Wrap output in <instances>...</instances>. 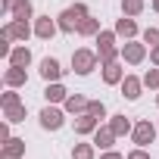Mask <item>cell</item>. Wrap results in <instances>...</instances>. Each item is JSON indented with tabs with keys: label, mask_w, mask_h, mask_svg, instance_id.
I'll list each match as a JSON object with an SVG mask.
<instances>
[{
	"label": "cell",
	"mask_w": 159,
	"mask_h": 159,
	"mask_svg": "<svg viewBox=\"0 0 159 159\" xmlns=\"http://www.w3.org/2000/svg\"><path fill=\"white\" fill-rule=\"evenodd\" d=\"M88 19V7L84 3H75V7H69V10H62L59 13V31H66V34H72V31H78L81 28V22Z\"/></svg>",
	"instance_id": "1"
},
{
	"label": "cell",
	"mask_w": 159,
	"mask_h": 159,
	"mask_svg": "<svg viewBox=\"0 0 159 159\" xmlns=\"http://www.w3.org/2000/svg\"><path fill=\"white\" fill-rule=\"evenodd\" d=\"M116 31H100L97 34V53H100V62L106 66V62H116L119 56H122V50H116Z\"/></svg>",
	"instance_id": "2"
},
{
	"label": "cell",
	"mask_w": 159,
	"mask_h": 159,
	"mask_svg": "<svg viewBox=\"0 0 159 159\" xmlns=\"http://www.w3.org/2000/svg\"><path fill=\"white\" fill-rule=\"evenodd\" d=\"M97 62H100V53H94V50H75L72 53V72L75 75H91L94 69H97Z\"/></svg>",
	"instance_id": "3"
},
{
	"label": "cell",
	"mask_w": 159,
	"mask_h": 159,
	"mask_svg": "<svg viewBox=\"0 0 159 159\" xmlns=\"http://www.w3.org/2000/svg\"><path fill=\"white\" fill-rule=\"evenodd\" d=\"M156 131H159V125H153L150 119H140V122L134 125V131H131V140H134L137 147H147V143L156 140Z\"/></svg>",
	"instance_id": "4"
},
{
	"label": "cell",
	"mask_w": 159,
	"mask_h": 159,
	"mask_svg": "<svg viewBox=\"0 0 159 159\" xmlns=\"http://www.w3.org/2000/svg\"><path fill=\"white\" fill-rule=\"evenodd\" d=\"M62 109H56V106H44L41 109V128H47V131H59L62 128Z\"/></svg>",
	"instance_id": "5"
},
{
	"label": "cell",
	"mask_w": 159,
	"mask_h": 159,
	"mask_svg": "<svg viewBox=\"0 0 159 159\" xmlns=\"http://www.w3.org/2000/svg\"><path fill=\"white\" fill-rule=\"evenodd\" d=\"M25 156V140L22 137H10L0 147V159H22Z\"/></svg>",
	"instance_id": "6"
},
{
	"label": "cell",
	"mask_w": 159,
	"mask_h": 159,
	"mask_svg": "<svg viewBox=\"0 0 159 159\" xmlns=\"http://www.w3.org/2000/svg\"><path fill=\"white\" fill-rule=\"evenodd\" d=\"M143 56H147V47H143V44H137V41H128V44L122 47V59H125V62H131V66L143 62Z\"/></svg>",
	"instance_id": "7"
},
{
	"label": "cell",
	"mask_w": 159,
	"mask_h": 159,
	"mask_svg": "<svg viewBox=\"0 0 159 159\" xmlns=\"http://www.w3.org/2000/svg\"><path fill=\"white\" fill-rule=\"evenodd\" d=\"M140 88H143V78H137V75H125L122 78V97L125 100H137Z\"/></svg>",
	"instance_id": "8"
},
{
	"label": "cell",
	"mask_w": 159,
	"mask_h": 159,
	"mask_svg": "<svg viewBox=\"0 0 159 159\" xmlns=\"http://www.w3.org/2000/svg\"><path fill=\"white\" fill-rule=\"evenodd\" d=\"M100 128V119L91 116V112H81V116H75V134H94Z\"/></svg>",
	"instance_id": "9"
},
{
	"label": "cell",
	"mask_w": 159,
	"mask_h": 159,
	"mask_svg": "<svg viewBox=\"0 0 159 159\" xmlns=\"http://www.w3.org/2000/svg\"><path fill=\"white\" fill-rule=\"evenodd\" d=\"M56 31H59V22H53L50 16H41V19L34 22V34H38L41 41H50Z\"/></svg>",
	"instance_id": "10"
},
{
	"label": "cell",
	"mask_w": 159,
	"mask_h": 159,
	"mask_svg": "<svg viewBox=\"0 0 159 159\" xmlns=\"http://www.w3.org/2000/svg\"><path fill=\"white\" fill-rule=\"evenodd\" d=\"M41 78H44V81H59V78H62V66H59L53 56H47V59L41 62Z\"/></svg>",
	"instance_id": "11"
},
{
	"label": "cell",
	"mask_w": 159,
	"mask_h": 159,
	"mask_svg": "<svg viewBox=\"0 0 159 159\" xmlns=\"http://www.w3.org/2000/svg\"><path fill=\"white\" fill-rule=\"evenodd\" d=\"M3 81H7V88H22V84L28 81V72L19 69V66H10V69L3 72Z\"/></svg>",
	"instance_id": "12"
},
{
	"label": "cell",
	"mask_w": 159,
	"mask_h": 159,
	"mask_svg": "<svg viewBox=\"0 0 159 159\" xmlns=\"http://www.w3.org/2000/svg\"><path fill=\"white\" fill-rule=\"evenodd\" d=\"M13 41H28V34H31V28H28V22H22V19H13L7 28H3Z\"/></svg>",
	"instance_id": "13"
},
{
	"label": "cell",
	"mask_w": 159,
	"mask_h": 159,
	"mask_svg": "<svg viewBox=\"0 0 159 159\" xmlns=\"http://www.w3.org/2000/svg\"><path fill=\"white\" fill-rule=\"evenodd\" d=\"M44 97H47V103H66L69 91H66L59 81H47V88H44Z\"/></svg>",
	"instance_id": "14"
},
{
	"label": "cell",
	"mask_w": 159,
	"mask_h": 159,
	"mask_svg": "<svg viewBox=\"0 0 159 159\" xmlns=\"http://www.w3.org/2000/svg\"><path fill=\"white\" fill-rule=\"evenodd\" d=\"M109 128L116 131V137H125V134H131V131H134V125H131V119H128L125 112L112 116V119H109Z\"/></svg>",
	"instance_id": "15"
},
{
	"label": "cell",
	"mask_w": 159,
	"mask_h": 159,
	"mask_svg": "<svg viewBox=\"0 0 159 159\" xmlns=\"http://www.w3.org/2000/svg\"><path fill=\"white\" fill-rule=\"evenodd\" d=\"M88 97H81V94H69L66 97V112H72V116H81V112H88Z\"/></svg>",
	"instance_id": "16"
},
{
	"label": "cell",
	"mask_w": 159,
	"mask_h": 159,
	"mask_svg": "<svg viewBox=\"0 0 159 159\" xmlns=\"http://www.w3.org/2000/svg\"><path fill=\"white\" fill-rule=\"evenodd\" d=\"M122 78H125V69L119 66V59L103 66V81H106V84H122Z\"/></svg>",
	"instance_id": "17"
},
{
	"label": "cell",
	"mask_w": 159,
	"mask_h": 159,
	"mask_svg": "<svg viewBox=\"0 0 159 159\" xmlns=\"http://www.w3.org/2000/svg\"><path fill=\"white\" fill-rule=\"evenodd\" d=\"M116 34H119V38H128V41H131V38L137 34V22H134L131 16H122V19L116 22Z\"/></svg>",
	"instance_id": "18"
},
{
	"label": "cell",
	"mask_w": 159,
	"mask_h": 159,
	"mask_svg": "<svg viewBox=\"0 0 159 159\" xmlns=\"http://www.w3.org/2000/svg\"><path fill=\"white\" fill-rule=\"evenodd\" d=\"M112 140H116V131H112L109 125L94 131V147H100V150H109V147H112Z\"/></svg>",
	"instance_id": "19"
},
{
	"label": "cell",
	"mask_w": 159,
	"mask_h": 159,
	"mask_svg": "<svg viewBox=\"0 0 159 159\" xmlns=\"http://www.w3.org/2000/svg\"><path fill=\"white\" fill-rule=\"evenodd\" d=\"M28 62H31V50H28V47H13V53H10V66L28 69Z\"/></svg>",
	"instance_id": "20"
},
{
	"label": "cell",
	"mask_w": 159,
	"mask_h": 159,
	"mask_svg": "<svg viewBox=\"0 0 159 159\" xmlns=\"http://www.w3.org/2000/svg\"><path fill=\"white\" fill-rule=\"evenodd\" d=\"M100 31H103V28H100V19H91V16L81 22V28H78V34H84V38H88V34H100Z\"/></svg>",
	"instance_id": "21"
},
{
	"label": "cell",
	"mask_w": 159,
	"mask_h": 159,
	"mask_svg": "<svg viewBox=\"0 0 159 159\" xmlns=\"http://www.w3.org/2000/svg\"><path fill=\"white\" fill-rule=\"evenodd\" d=\"M25 103H16V106H7V122H25Z\"/></svg>",
	"instance_id": "22"
},
{
	"label": "cell",
	"mask_w": 159,
	"mask_h": 159,
	"mask_svg": "<svg viewBox=\"0 0 159 159\" xmlns=\"http://www.w3.org/2000/svg\"><path fill=\"white\" fill-rule=\"evenodd\" d=\"M122 13L125 16H140L143 13V0H122Z\"/></svg>",
	"instance_id": "23"
},
{
	"label": "cell",
	"mask_w": 159,
	"mask_h": 159,
	"mask_svg": "<svg viewBox=\"0 0 159 159\" xmlns=\"http://www.w3.org/2000/svg\"><path fill=\"white\" fill-rule=\"evenodd\" d=\"M72 159H94V143H75Z\"/></svg>",
	"instance_id": "24"
},
{
	"label": "cell",
	"mask_w": 159,
	"mask_h": 159,
	"mask_svg": "<svg viewBox=\"0 0 159 159\" xmlns=\"http://www.w3.org/2000/svg\"><path fill=\"white\" fill-rule=\"evenodd\" d=\"M31 13H34L31 0H25V3H22L19 10H13V19H22V22H28V19H31Z\"/></svg>",
	"instance_id": "25"
},
{
	"label": "cell",
	"mask_w": 159,
	"mask_h": 159,
	"mask_svg": "<svg viewBox=\"0 0 159 159\" xmlns=\"http://www.w3.org/2000/svg\"><path fill=\"white\" fill-rule=\"evenodd\" d=\"M88 112L97 116V119H106V106H103V100H91V103H88Z\"/></svg>",
	"instance_id": "26"
},
{
	"label": "cell",
	"mask_w": 159,
	"mask_h": 159,
	"mask_svg": "<svg viewBox=\"0 0 159 159\" xmlns=\"http://www.w3.org/2000/svg\"><path fill=\"white\" fill-rule=\"evenodd\" d=\"M143 84H147V88H159V66L150 69V72L143 75Z\"/></svg>",
	"instance_id": "27"
},
{
	"label": "cell",
	"mask_w": 159,
	"mask_h": 159,
	"mask_svg": "<svg viewBox=\"0 0 159 159\" xmlns=\"http://www.w3.org/2000/svg\"><path fill=\"white\" fill-rule=\"evenodd\" d=\"M0 103H3V109H7V106H16V103H22V100H19V94H16V91H7L3 97H0Z\"/></svg>",
	"instance_id": "28"
},
{
	"label": "cell",
	"mask_w": 159,
	"mask_h": 159,
	"mask_svg": "<svg viewBox=\"0 0 159 159\" xmlns=\"http://www.w3.org/2000/svg\"><path fill=\"white\" fill-rule=\"evenodd\" d=\"M143 41L153 44V47H159V28H147V31H143Z\"/></svg>",
	"instance_id": "29"
},
{
	"label": "cell",
	"mask_w": 159,
	"mask_h": 159,
	"mask_svg": "<svg viewBox=\"0 0 159 159\" xmlns=\"http://www.w3.org/2000/svg\"><path fill=\"white\" fill-rule=\"evenodd\" d=\"M22 3H25V0H3V10H7L10 16H13V10H19Z\"/></svg>",
	"instance_id": "30"
},
{
	"label": "cell",
	"mask_w": 159,
	"mask_h": 159,
	"mask_svg": "<svg viewBox=\"0 0 159 159\" xmlns=\"http://www.w3.org/2000/svg\"><path fill=\"white\" fill-rule=\"evenodd\" d=\"M128 159H150V153H147L143 147H137V150H131V153H128Z\"/></svg>",
	"instance_id": "31"
},
{
	"label": "cell",
	"mask_w": 159,
	"mask_h": 159,
	"mask_svg": "<svg viewBox=\"0 0 159 159\" xmlns=\"http://www.w3.org/2000/svg\"><path fill=\"white\" fill-rule=\"evenodd\" d=\"M100 159H125V156H122V153H116V150H106Z\"/></svg>",
	"instance_id": "32"
},
{
	"label": "cell",
	"mask_w": 159,
	"mask_h": 159,
	"mask_svg": "<svg viewBox=\"0 0 159 159\" xmlns=\"http://www.w3.org/2000/svg\"><path fill=\"white\" fill-rule=\"evenodd\" d=\"M150 62H153V66H159V47H153V50H150Z\"/></svg>",
	"instance_id": "33"
},
{
	"label": "cell",
	"mask_w": 159,
	"mask_h": 159,
	"mask_svg": "<svg viewBox=\"0 0 159 159\" xmlns=\"http://www.w3.org/2000/svg\"><path fill=\"white\" fill-rule=\"evenodd\" d=\"M0 140H10V125H0Z\"/></svg>",
	"instance_id": "34"
},
{
	"label": "cell",
	"mask_w": 159,
	"mask_h": 159,
	"mask_svg": "<svg viewBox=\"0 0 159 159\" xmlns=\"http://www.w3.org/2000/svg\"><path fill=\"white\" fill-rule=\"evenodd\" d=\"M153 10H156V13H159V0H153Z\"/></svg>",
	"instance_id": "35"
},
{
	"label": "cell",
	"mask_w": 159,
	"mask_h": 159,
	"mask_svg": "<svg viewBox=\"0 0 159 159\" xmlns=\"http://www.w3.org/2000/svg\"><path fill=\"white\" fill-rule=\"evenodd\" d=\"M156 103H159V94H156Z\"/></svg>",
	"instance_id": "36"
}]
</instances>
